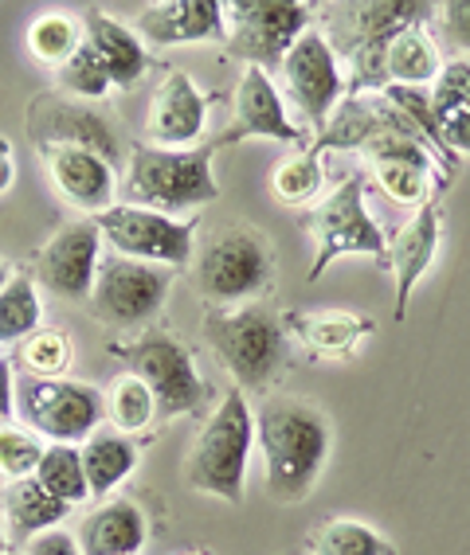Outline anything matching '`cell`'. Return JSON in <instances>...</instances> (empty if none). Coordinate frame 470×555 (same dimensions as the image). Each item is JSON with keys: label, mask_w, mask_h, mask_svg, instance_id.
<instances>
[{"label": "cell", "mask_w": 470, "mask_h": 555, "mask_svg": "<svg viewBox=\"0 0 470 555\" xmlns=\"http://www.w3.org/2000/svg\"><path fill=\"white\" fill-rule=\"evenodd\" d=\"M255 442L263 450L267 493L279 505H298L314 493L321 469L330 462L333 427L314 403L270 399L255 418Z\"/></svg>", "instance_id": "cell-1"}, {"label": "cell", "mask_w": 470, "mask_h": 555, "mask_svg": "<svg viewBox=\"0 0 470 555\" xmlns=\"http://www.w3.org/2000/svg\"><path fill=\"white\" fill-rule=\"evenodd\" d=\"M192 282L201 298L216 309H236L240 301L259 298L275 282V255L270 243L247 223H228L204 238L201 250H192Z\"/></svg>", "instance_id": "cell-2"}, {"label": "cell", "mask_w": 470, "mask_h": 555, "mask_svg": "<svg viewBox=\"0 0 470 555\" xmlns=\"http://www.w3.org/2000/svg\"><path fill=\"white\" fill-rule=\"evenodd\" d=\"M212 157H216L212 145H196V150L138 145L126 172V199L134 208H150L161 216L204 208L220 196V184L212 177Z\"/></svg>", "instance_id": "cell-3"}, {"label": "cell", "mask_w": 470, "mask_h": 555, "mask_svg": "<svg viewBox=\"0 0 470 555\" xmlns=\"http://www.w3.org/2000/svg\"><path fill=\"white\" fill-rule=\"evenodd\" d=\"M251 450H255V415L243 391H228L192 442L189 486L204 496L240 505Z\"/></svg>", "instance_id": "cell-4"}, {"label": "cell", "mask_w": 470, "mask_h": 555, "mask_svg": "<svg viewBox=\"0 0 470 555\" xmlns=\"http://www.w3.org/2000/svg\"><path fill=\"white\" fill-rule=\"evenodd\" d=\"M204 337L243 387H267L287 367V328L259 301L236 309H208Z\"/></svg>", "instance_id": "cell-5"}, {"label": "cell", "mask_w": 470, "mask_h": 555, "mask_svg": "<svg viewBox=\"0 0 470 555\" xmlns=\"http://www.w3.org/2000/svg\"><path fill=\"white\" fill-rule=\"evenodd\" d=\"M177 270L134 262V258L111 255L99 262L94 289H90V313L111 328H138L153 321L165 306Z\"/></svg>", "instance_id": "cell-6"}, {"label": "cell", "mask_w": 470, "mask_h": 555, "mask_svg": "<svg viewBox=\"0 0 470 555\" xmlns=\"http://www.w3.org/2000/svg\"><path fill=\"white\" fill-rule=\"evenodd\" d=\"M102 238H111L114 255L134 258V262H150V267L185 270L192 267V250H196V219L161 216L150 208H106L94 216Z\"/></svg>", "instance_id": "cell-7"}, {"label": "cell", "mask_w": 470, "mask_h": 555, "mask_svg": "<svg viewBox=\"0 0 470 555\" xmlns=\"http://www.w3.org/2000/svg\"><path fill=\"white\" fill-rule=\"evenodd\" d=\"M341 255H372L381 262L389 258V238L365 208V180L360 177H345L338 192H330V199H321L314 211L310 282H318L326 267Z\"/></svg>", "instance_id": "cell-8"}, {"label": "cell", "mask_w": 470, "mask_h": 555, "mask_svg": "<svg viewBox=\"0 0 470 555\" xmlns=\"http://www.w3.org/2000/svg\"><path fill=\"white\" fill-rule=\"evenodd\" d=\"M21 415L31 427V435L48 438V442H87L102 423V396L99 387L75 384V379H43L24 376L21 379Z\"/></svg>", "instance_id": "cell-9"}, {"label": "cell", "mask_w": 470, "mask_h": 555, "mask_svg": "<svg viewBox=\"0 0 470 555\" xmlns=\"http://www.w3.org/2000/svg\"><path fill=\"white\" fill-rule=\"evenodd\" d=\"M224 12L231 16L228 28L236 24V31H228L231 55L267 75L282 70L287 51L310 28V9L294 0H240V4H224Z\"/></svg>", "instance_id": "cell-10"}, {"label": "cell", "mask_w": 470, "mask_h": 555, "mask_svg": "<svg viewBox=\"0 0 470 555\" xmlns=\"http://www.w3.org/2000/svg\"><path fill=\"white\" fill-rule=\"evenodd\" d=\"M122 357L134 376L153 391L161 415H192L208 399V384L196 376L189 348L169 333H141Z\"/></svg>", "instance_id": "cell-11"}, {"label": "cell", "mask_w": 470, "mask_h": 555, "mask_svg": "<svg viewBox=\"0 0 470 555\" xmlns=\"http://www.w3.org/2000/svg\"><path fill=\"white\" fill-rule=\"evenodd\" d=\"M282 82H287V99L298 106L306 126L321 129L330 126L333 106L341 99V67L333 43L321 36V28H306L298 36L287 60H282Z\"/></svg>", "instance_id": "cell-12"}, {"label": "cell", "mask_w": 470, "mask_h": 555, "mask_svg": "<svg viewBox=\"0 0 470 555\" xmlns=\"http://www.w3.org/2000/svg\"><path fill=\"white\" fill-rule=\"evenodd\" d=\"M28 133L31 141L40 145V153L48 150H87L106 157L118 169L122 145L118 133L99 109L79 106V102H67L60 94H43V99L31 102L28 114Z\"/></svg>", "instance_id": "cell-13"}, {"label": "cell", "mask_w": 470, "mask_h": 555, "mask_svg": "<svg viewBox=\"0 0 470 555\" xmlns=\"http://www.w3.org/2000/svg\"><path fill=\"white\" fill-rule=\"evenodd\" d=\"M247 138L287 141V145H306V141H310L306 126H298V121L291 118L287 99L279 94L275 79L259 67L243 70L240 90H236V106H231V126L212 141V150L240 145V141H247Z\"/></svg>", "instance_id": "cell-14"}, {"label": "cell", "mask_w": 470, "mask_h": 555, "mask_svg": "<svg viewBox=\"0 0 470 555\" xmlns=\"http://www.w3.org/2000/svg\"><path fill=\"white\" fill-rule=\"evenodd\" d=\"M99 250H102V231L94 216L75 219L67 228H60L48 238V247L40 250L36 262V278L48 294L63 301H90L94 289V274H99Z\"/></svg>", "instance_id": "cell-15"}, {"label": "cell", "mask_w": 470, "mask_h": 555, "mask_svg": "<svg viewBox=\"0 0 470 555\" xmlns=\"http://www.w3.org/2000/svg\"><path fill=\"white\" fill-rule=\"evenodd\" d=\"M138 36L150 48L173 43H228V12L220 0H161L141 12Z\"/></svg>", "instance_id": "cell-16"}, {"label": "cell", "mask_w": 470, "mask_h": 555, "mask_svg": "<svg viewBox=\"0 0 470 555\" xmlns=\"http://www.w3.org/2000/svg\"><path fill=\"white\" fill-rule=\"evenodd\" d=\"M204 121H208V99L185 70H169L150 102V121H145L150 141L157 150H180L201 141Z\"/></svg>", "instance_id": "cell-17"}, {"label": "cell", "mask_w": 470, "mask_h": 555, "mask_svg": "<svg viewBox=\"0 0 470 555\" xmlns=\"http://www.w3.org/2000/svg\"><path fill=\"white\" fill-rule=\"evenodd\" d=\"M365 153L372 157V169L381 189L389 192L396 204H411L423 208L431 189V157L423 150L411 129H392L384 138H377L372 145H365Z\"/></svg>", "instance_id": "cell-18"}, {"label": "cell", "mask_w": 470, "mask_h": 555, "mask_svg": "<svg viewBox=\"0 0 470 555\" xmlns=\"http://www.w3.org/2000/svg\"><path fill=\"white\" fill-rule=\"evenodd\" d=\"M435 250H440V211H435V204H423V208H416V216L396 231L389 258H384L392 267V278H396V321L408 318L411 289L420 286L423 274L431 270Z\"/></svg>", "instance_id": "cell-19"}, {"label": "cell", "mask_w": 470, "mask_h": 555, "mask_svg": "<svg viewBox=\"0 0 470 555\" xmlns=\"http://www.w3.org/2000/svg\"><path fill=\"white\" fill-rule=\"evenodd\" d=\"M43 160H48L55 189H60L63 199H71L75 208L94 211V216L114 208V196H118V169H114L106 157L87 153V150H48Z\"/></svg>", "instance_id": "cell-20"}, {"label": "cell", "mask_w": 470, "mask_h": 555, "mask_svg": "<svg viewBox=\"0 0 470 555\" xmlns=\"http://www.w3.org/2000/svg\"><path fill=\"white\" fill-rule=\"evenodd\" d=\"M82 36H87V43L94 48V55L106 63L111 82L118 90H130L134 82L145 75V67H150V55H145V43H141L138 31L126 28V24L114 21V16H106V12L87 9V16H82Z\"/></svg>", "instance_id": "cell-21"}, {"label": "cell", "mask_w": 470, "mask_h": 555, "mask_svg": "<svg viewBox=\"0 0 470 555\" xmlns=\"http://www.w3.org/2000/svg\"><path fill=\"white\" fill-rule=\"evenodd\" d=\"M150 540V525L134 501H106L82 520V555H138Z\"/></svg>", "instance_id": "cell-22"}, {"label": "cell", "mask_w": 470, "mask_h": 555, "mask_svg": "<svg viewBox=\"0 0 470 555\" xmlns=\"http://www.w3.org/2000/svg\"><path fill=\"white\" fill-rule=\"evenodd\" d=\"M428 99L447 150L455 157H470V63H443L440 79L431 82L428 90Z\"/></svg>", "instance_id": "cell-23"}, {"label": "cell", "mask_w": 470, "mask_h": 555, "mask_svg": "<svg viewBox=\"0 0 470 555\" xmlns=\"http://www.w3.org/2000/svg\"><path fill=\"white\" fill-rule=\"evenodd\" d=\"M443 60L423 24H404L389 43H384V82L392 87H431L440 79Z\"/></svg>", "instance_id": "cell-24"}, {"label": "cell", "mask_w": 470, "mask_h": 555, "mask_svg": "<svg viewBox=\"0 0 470 555\" xmlns=\"http://www.w3.org/2000/svg\"><path fill=\"white\" fill-rule=\"evenodd\" d=\"M67 513V501L48 493L36 477H16L4 493V516H9V528L16 540H36V535L51 532Z\"/></svg>", "instance_id": "cell-25"}, {"label": "cell", "mask_w": 470, "mask_h": 555, "mask_svg": "<svg viewBox=\"0 0 470 555\" xmlns=\"http://www.w3.org/2000/svg\"><path fill=\"white\" fill-rule=\"evenodd\" d=\"M82 469H87V486L90 496H106L111 489H118L126 477L138 466L141 450L134 447L122 430H94V435L82 442Z\"/></svg>", "instance_id": "cell-26"}, {"label": "cell", "mask_w": 470, "mask_h": 555, "mask_svg": "<svg viewBox=\"0 0 470 555\" xmlns=\"http://www.w3.org/2000/svg\"><path fill=\"white\" fill-rule=\"evenodd\" d=\"M294 325H298L302 345L310 348L314 357H345V352H353V345L369 333L372 321H360V318H353V313L330 309V313L298 318Z\"/></svg>", "instance_id": "cell-27"}, {"label": "cell", "mask_w": 470, "mask_h": 555, "mask_svg": "<svg viewBox=\"0 0 470 555\" xmlns=\"http://www.w3.org/2000/svg\"><path fill=\"white\" fill-rule=\"evenodd\" d=\"M36 481H40L48 493H55L60 501H67L71 508L82 505L90 496L87 486V469H82V454L79 447H63V442H48L40 466H36Z\"/></svg>", "instance_id": "cell-28"}, {"label": "cell", "mask_w": 470, "mask_h": 555, "mask_svg": "<svg viewBox=\"0 0 470 555\" xmlns=\"http://www.w3.org/2000/svg\"><path fill=\"white\" fill-rule=\"evenodd\" d=\"M40 328V294L28 274H16L0 289V345L28 340Z\"/></svg>", "instance_id": "cell-29"}, {"label": "cell", "mask_w": 470, "mask_h": 555, "mask_svg": "<svg viewBox=\"0 0 470 555\" xmlns=\"http://www.w3.org/2000/svg\"><path fill=\"white\" fill-rule=\"evenodd\" d=\"M28 51L36 55L40 63H48V67H63V63L79 51V24L71 21V16H63V12H43V16H36V21L28 24Z\"/></svg>", "instance_id": "cell-30"}, {"label": "cell", "mask_w": 470, "mask_h": 555, "mask_svg": "<svg viewBox=\"0 0 470 555\" xmlns=\"http://www.w3.org/2000/svg\"><path fill=\"white\" fill-rule=\"evenodd\" d=\"M314 555H396V544L360 520H330L314 535Z\"/></svg>", "instance_id": "cell-31"}, {"label": "cell", "mask_w": 470, "mask_h": 555, "mask_svg": "<svg viewBox=\"0 0 470 555\" xmlns=\"http://www.w3.org/2000/svg\"><path fill=\"white\" fill-rule=\"evenodd\" d=\"M157 415V399L145 384H141L134 372L114 379L111 387V418L122 435H134V430H145Z\"/></svg>", "instance_id": "cell-32"}, {"label": "cell", "mask_w": 470, "mask_h": 555, "mask_svg": "<svg viewBox=\"0 0 470 555\" xmlns=\"http://www.w3.org/2000/svg\"><path fill=\"white\" fill-rule=\"evenodd\" d=\"M270 189L275 196L287 204V208H302L310 204L321 192V165H318V150L310 153H294L291 160H282L275 177H270Z\"/></svg>", "instance_id": "cell-33"}, {"label": "cell", "mask_w": 470, "mask_h": 555, "mask_svg": "<svg viewBox=\"0 0 470 555\" xmlns=\"http://www.w3.org/2000/svg\"><path fill=\"white\" fill-rule=\"evenodd\" d=\"M60 87L67 90V94H75V99H106L114 82H111L106 63H102L99 55H94V48L82 40L79 51L60 67Z\"/></svg>", "instance_id": "cell-34"}, {"label": "cell", "mask_w": 470, "mask_h": 555, "mask_svg": "<svg viewBox=\"0 0 470 555\" xmlns=\"http://www.w3.org/2000/svg\"><path fill=\"white\" fill-rule=\"evenodd\" d=\"M21 357L31 376L63 379V372H67V364H71V340L63 337L60 328H36V333L24 340Z\"/></svg>", "instance_id": "cell-35"}, {"label": "cell", "mask_w": 470, "mask_h": 555, "mask_svg": "<svg viewBox=\"0 0 470 555\" xmlns=\"http://www.w3.org/2000/svg\"><path fill=\"white\" fill-rule=\"evenodd\" d=\"M43 450L48 447L40 442V435H31V430H21V427H0V469H4L12 481L36 474Z\"/></svg>", "instance_id": "cell-36"}, {"label": "cell", "mask_w": 470, "mask_h": 555, "mask_svg": "<svg viewBox=\"0 0 470 555\" xmlns=\"http://www.w3.org/2000/svg\"><path fill=\"white\" fill-rule=\"evenodd\" d=\"M443 31L459 51H470V0H450L443 4Z\"/></svg>", "instance_id": "cell-37"}, {"label": "cell", "mask_w": 470, "mask_h": 555, "mask_svg": "<svg viewBox=\"0 0 470 555\" xmlns=\"http://www.w3.org/2000/svg\"><path fill=\"white\" fill-rule=\"evenodd\" d=\"M28 555H82L79 540L67 532H60V528H51V532L36 535L28 544Z\"/></svg>", "instance_id": "cell-38"}, {"label": "cell", "mask_w": 470, "mask_h": 555, "mask_svg": "<svg viewBox=\"0 0 470 555\" xmlns=\"http://www.w3.org/2000/svg\"><path fill=\"white\" fill-rule=\"evenodd\" d=\"M16 391H12V360H0V427H12Z\"/></svg>", "instance_id": "cell-39"}, {"label": "cell", "mask_w": 470, "mask_h": 555, "mask_svg": "<svg viewBox=\"0 0 470 555\" xmlns=\"http://www.w3.org/2000/svg\"><path fill=\"white\" fill-rule=\"evenodd\" d=\"M12 180H16V157H12V141L0 138V196L12 189Z\"/></svg>", "instance_id": "cell-40"}, {"label": "cell", "mask_w": 470, "mask_h": 555, "mask_svg": "<svg viewBox=\"0 0 470 555\" xmlns=\"http://www.w3.org/2000/svg\"><path fill=\"white\" fill-rule=\"evenodd\" d=\"M9 282H12V274H9V262H4V258H0V289L9 286Z\"/></svg>", "instance_id": "cell-41"}, {"label": "cell", "mask_w": 470, "mask_h": 555, "mask_svg": "<svg viewBox=\"0 0 470 555\" xmlns=\"http://www.w3.org/2000/svg\"><path fill=\"white\" fill-rule=\"evenodd\" d=\"M0 555H4V532H0Z\"/></svg>", "instance_id": "cell-42"}, {"label": "cell", "mask_w": 470, "mask_h": 555, "mask_svg": "<svg viewBox=\"0 0 470 555\" xmlns=\"http://www.w3.org/2000/svg\"><path fill=\"white\" fill-rule=\"evenodd\" d=\"M4 555H16V552H4Z\"/></svg>", "instance_id": "cell-43"}]
</instances>
